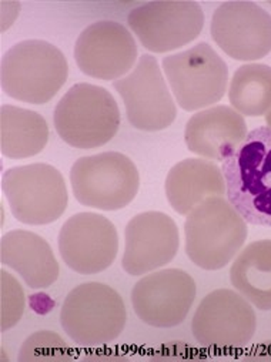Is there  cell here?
<instances>
[{
  "instance_id": "obj_1",
  "label": "cell",
  "mask_w": 271,
  "mask_h": 362,
  "mask_svg": "<svg viewBox=\"0 0 271 362\" xmlns=\"http://www.w3.org/2000/svg\"><path fill=\"white\" fill-rule=\"evenodd\" d=\"M221 171L229 203L248 224L271 228V127L248 132Z\"/></svg>"
},
{
  "instance_id": "obj_2",
  "label": "cell",
  "mask_w": 271,
  "mask_h": 362,
  "mask_svg": "<svg viewBox=\"0 0 271 362\" xmlns=\"http://www.w3.org/2000/svg\"><path fill=\"white\" fill-rule=\"evenodd\" d=\"M69 64L63 52L46 40H23L2 57L0 83L9 98L29 103H49L64 86Z\"/></svg>"
},
{
  "instance_id": "obj_3",
  "label": "cell",
  "mask_w": 271,
  "mask_h": 362,
  "mask_svg": "<svg viewBox=\"0 0 271 362\" xmlns=\"http://www.w3.org/2000/svg\"><path fill=\"white\" fill-rule=\"evenodd\" d=\"M120 122V109L112 93L90 83L71 86L53 115L59 137L80 150L98 148L112 141Z\"/></svg>"
},
{
  "instance_id": "obj_4",
  "label": "cell",
  "mask_w": 271,
  "mask_h": 362,
  "mask_svg": "<svg viewBox=\"0 0 271 362\" xmlns=\"http://www.w3.org/2000/svg\"><path fill=\"white\" fill-rule=\"evenodd\" d=\"M247 234V221L229 200L210 197L188 214L186 254L199 268L217 271L237 257Z\"/></svg>"
},
{
  "instance_id": "obj_5",
  "label": "cell",
  "mask_w": 271,
  "mask_h": 362,
  "mask_svg": "<svg viewBox=\"0 0 271 362\" xmlns=\"http://www.w3.org/2000/svg\"><path fill=\"white\" fill-rule=\"evenodd\" d=\"M127 322L123 298L102 283H84L63 301L60 324L69 338L83 348H99L117 339Z\"/></svg>"
},
{
  "instance_id": "obj_6",
  "label": "cell",
  "mask_w": 271,
  "mask_h": 362,
  "mask_svg": "<svg viewBox=\"0 0 271 362\" xmlns=\"http://www.w3.org/2000/svg\"><path fill=\"white\" fill-rule=\"evenodd\" d=\"M74 199L84 207L116 211L127 207L137 196L140 174L123 153L105 151L76 160L70 170Z\"/></svg>"
},
{
  "instance_id": "obj_7",
  "label": "cell",
  "mask_w": 271,
  "mask_h": 362,
  "mask_svg": "<svg viewBox=\"0 0 271 362\" xmlns=\"http://www.w3.org/2000/svg\"><path fill=\"white\" fill-rule=\"evenodd\" d=\"M161 64L171 95L183 110L200 112L224 98L229 67L209 43L168 54Z\"/></svg>"
},
{
  "instance_id": "obj_8",
  "label": "cell",
  "mask_w": 271,
  "mask_h": 362,
  "mask_svg": "<svg viewBox=\"0 0 271 362\" xmlns=\"http://www.w3.org/2000/svg\"><path fill=\"white\" fill-rule=\"evenodd\" d=\"M2 192L13 217L26 226L57 221L67 209L69 194L62 173L46 163H33L6 170Z\"/></svg>"
},
{
  "instance_id": "obj_9",
  "label": "cell",
  "mask_w": 271,
  "mask_h": 362,
  "mask_svg": "<svg viewBox=\"0 0 271 362\" xmlns=\"http://www.w3.org/2000/svg\"><path fill=\"white\" fill-rule=\"evenodd\" d=\"M129 123L142 132H160L177 117V106L163 71L151 54H143L133 70L113 83Z\"/></svg>"
},
{
  "instance_id": "obj_10",
  "label": "cell",
  "mask_w": 271,
  "mask_h": 362,
  "mask_svg": "<svg viewBox=\"0 0 271 362\" xmlns=\"http://www.w3.org/2000/svg\"><path fill=\"white\" fill-rule=\"evenodd\" d=\"M127 25L144 49L168 53L200 36L204 13L197 2H147L130 11Z\"/></svg>"
},
{
  "instance_id": "obj_11",
  "label": "cell",
  "mask_w": 271,
  "mask_h": 362,
  "mask_svg": "<svg viewBox=\"0 0 271 362\" xmlns=\"http://www.w3.org/2000/svg\"><path fill=\"white\" fill-rule=\"evenodd\" d=\"M257 328L253 305L237 291L220 288L206 296L199 304L192 331L203 348H246Z\"/></svg>"
},
{
  "instance_id": "obj_12",
  "label": "cell",
  "mask_w": 271,
  "mask_h": 362,
  "mask_svg": "<svg viewBox=\"0 0 271 362\" xmlns=\"http://www.w3.org/2000/svg\"><path fill=\"white\" fill-rule=\"evenodd\" d=\"M196 294V283L186 271L157 269L136 283L132 290V305L144 324L173 328L188 318Z\"/></svg>"
},
{
  "instance_id": "obj_13",
  "label": "cell",
  "mask_w": 271,
  "mask_h": 362,
  "mask_svg": "<svg viewBox=\"0 0 271 362\" xmlns=\"http://www.w3.org/2000/svg\"><path fill=\"white\" fill-rule=\"evenodd\" d=\"M57 244L60 257L70 269L81 276H93L115 262L119 234L105 216L79 213L63 224Z\"/></svg>"
},
{
  "instance_id": "obj_14",
  "label": "cell",
  "mask_w": 271,
  "mask_h": 362,
  "mask_svg": "<svg viewBox=\"0 0 271 362\" xmlns=\"http://www.w3.org/2000/svg\"><path fill=\"white\" fill-rule=\"evenodd\" d=\"M137 54L132 32L113 21L87 26L74 45V60L80 71L105 81H116L129 74L136 66Z\"/></svg>"
},
{
  "instance_id": "obj_15",
  "label": "cell",
  "mask_w": 271,
  "mask_h": 362,
  "mask_svg": "<svg viewBox=\"0 0 271 362\" xmlns=\"http://www.w3.org/2000/svg\"><path fill=\"white\" fill-rule=\"evenodd\" d=\"M216 45L231 59L255 62L271 52V15L254 2L221 4L210 25Z\"/></svg>"
},
{
  "instance_id": "obj_16",
  "label": "cell",
  "mask_w": 271,
  "mask_h": 362,
  "mask_svg": "<svg viewBox=\"0 0 271 362\" xmlns=\"http://www.w3.org/2000/svg\"><path fill=\"white\" fill-rule=\"evenodd\" d=\"M178 248V228L170 216L161 211L140 213L126 226L122 267L129 276H146L171 262Z\"/></svg>"
},
{
  "instance_id": "obj_17",
  "label": "cell",
  "mask_w": 271,
  "mask_h": 362,
  "mask_svg": "<svg viewBox=\"0 0 271 362\" xmlns=\"http://www.w3.org/2000/svg\"><path fill=\"white\" fill-rule=\"evenodd\" d=\"M244 116L230 106H212L195 113L185 129V141L193 154L224 161L246 139Z\"/></svg>"
},
{
  "instance_id": "obj_18",
  "label": "cell",
  "mask_w": 271,
  "mask_h": 362,
  "mask_svg": "<svg viewBox=\"0 0 271 362\" xmlns=\"http://www.w3.org/2000/svg\"><path fill=\"white\" fill-rule=\"evenodd\" d=\"M0 261L16 271L32 290L52 287L60 274L59 262L49 243L26 230H13L2 237Z\"/></svg>"
},
{
  "instance_id": "obj_19",
  "label": "cell",
  "mask_w": 271,
  "mask_h": 362,
  "mask_svg": "<svg viewBox=\"0 0 271 362\" xmlns=\"http://www.w3.org/2000/svg\"><path fill=\"white\" fill-rule=\"evenodd\" d=\"M164 192L171 209L188 216L210 197H224L226 183L221 167L206 158H186L171 167Z\"/></svg>"
},
{
  "instance_id": "obj_20",
  "label": "cell",
  "mask_w": 271,
  "mask_h": 362,
  "mask_svg": "<svg viewBox=\"0 0 271 362\" xmlns=\"http://www.w3.org/2000/svg\"><path fill=\"white\" fill-rule=\"evenodd\" d=\"M230 281L253 307L271 311V240L250 243L234 258Z\"/></svg>"
},
{
  "instance_id": "obj_21",
  "label": "cell",
  "mask_w": 271,
  "mask_h": 362,
  "mask_svg": "<svg viewBox=\"0 0 271 362\" xmlns=\"http://www.w3.org/2000/svg\"><path fill=\"white\" fill-rule=\"evenodd\" d=\"M47 141L49 126L43 116L13 105L0 109V151L6 158L33 157L45 150Z\"/></svg>"
},
{
  "instance_id": "obj_22",
  "label": "cell",
  "mask_w": 271,
  "mask_h": 362,
  "mask_svg": "<svg viewBox=\"0 0 271 362\" xmlns=\"http://www.w3.org/2000/svg\"><path fill=\"white\" fill-rule=\"evenodd\" d=\"M229 100L241 116H265L271 110V67L263 63L240 66L230 80Z\"/></svg>"
},
{
  "instance_id": "obj_23",
  "label": "cell",
  "mask_w": 271,
  "mask_h": 362,
  "mask_svg": "<svg viewBox=\"0 0 271 362\" xmlns=\"http://www.w3.org/2000/svg\"><path fill=\"white\" fill-rule=\"evenodd\" d=\"M71 358V348L57 332L53 331H38L32 334L23 342L19 354L21 362L70 361Z\"/></svg>"
},
{
  "instance_id": "obj_24",
  "label": "cell",
  "mask_w": 271,
  "mask_h": 362,
  "mask_svg": "<svg viewBox=\"0 0 271 362\" xmlns=\"http://www.w3.org/2000/svg\"><path fill=\"white\" fill-rule=\"evenodd\" d=\"M25 311V293L18 280L2 269V331L15 327Z\"/></svg>"
},
{
  "instance_id": "obj_25",
  "label": "cell",
  "mask_w": 271,
  "mask_h": 362,
  "mask_svg": "<svg viewBox=\"0 0 271 362\" xmlns=\"http://www.w3.org/2000/svg\"><path fill=\"white\" fill-rule=\"evenodd\" d=\"M195 349L185 342H171L160 346L150 356L151 359H183L190 358Z\"/></svg>"
},
{
  "instance_id": "obj_26",
  "label": "cell",
  "mask_w": 271,
  "mask_h": 362,
  "mask_svg": "<svg viewBox=\"0 0 271 362\" xmlns=\"http://www.w3.org/2000/svg\"><path fill=\"white\" fill-rule=\"evenodd\" d=\"M126 356L123 354H90L86 355L84 359H100V361H116V359H125Z\"/></svg>"
},
{
  "instance_id": "obj_27",
  "label": "cell",
  "mask_w": 271,
  "mask_h": 362,
  "mask_svg": "<svg viewBox=\"0 0 271 362\" xmlns=\"http://www.w3.org/2000/svg\"><path fill=\"white\" fill-rule=\"evenodd\" d=\"M265 123H267L268 127H271V110L265 115Z\"/></svg>"
}]
</instances>
